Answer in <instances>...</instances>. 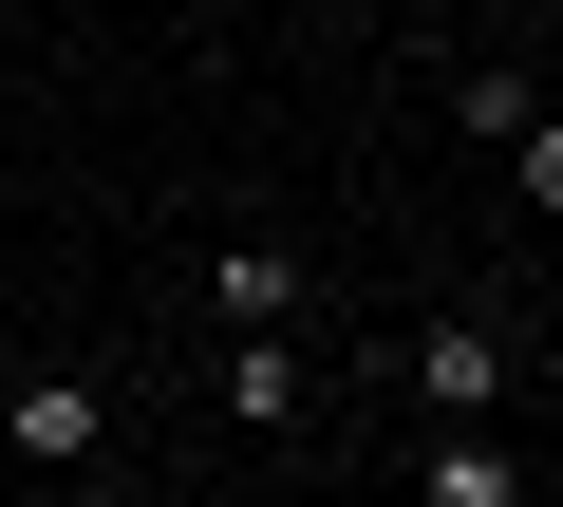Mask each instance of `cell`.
Segmentation results:
<instances>
[{"instance_id": "5b68a950", "label": "cell", "mask_w": 563, "mask_h": 507, "mask_svg": "<svg viewBox=\"0 0 563 507\" xmlns=\"http://www.w3.org/2000/svg\"><path fill=\"white\" fill-rule=\"evenodd\" d=\"M413 507H526V470H507L488 432H432V451H413Z\"/></svg>"}, {"instance_id": "52a82bcc", "label": "cell", "mask_w": 563, "mask_h": 507, "mask_svg": "<svg viewBox=\"0 0 563 507\" xmlns=\"http://www.w3.org/2000/svg\"><path fill=\"white\" fill-rule=\"evenodd\" d=\"M339 20H376V38H395V20H413V0H339Z\"/></svg>"}, {"instance_id": "ba28073f", "label": "cell", "mask_w": 563, "mask_h": 507, "mask_svg": "<svg viewBox=\"0 0 563 507\" xmlns=\"http://www.w3.org/2000/svg\"><path fill=\"white\" fill-rule=\"evenodd\" d=\"M20 507H95V488H20Z\"/></svg>"}, {"instance_id": "3957f363", "label": "cell", "mask_w": 563, "mask_h": 507, "mask_svg": "<svg viewBox=\"0 0 563 507\" xmlns=\"http://www.w3.org/2000/svg\"><path fill=\"white\" fill-rule=\"evenodd\" d=\"M301 301H320V283H301V244H263V225L207 264V320H225V339H301Z\"/></svg>"}, {"instance_id": "7a4b0ae2", "label": "cell", "mask_w": 563, "mask_h": 507, "mask_svg": "<svg viewBox=\"0 0 563 507\" xmlns=\"http://www.w3.org/2000/svg\"><path fill=\"white\" fill-rule=\"evenodd\" d=\"M507 357H526L507 320H432L395 376H413V414H432V432H488V414H507Z\"/></svg>"}, {"instance_id": "6da1fadb", "label": "cell", "mask_w": 563, "mask_h": 507, "mask_svg": "<svg viewBox=\"0 0 563 507\" xmlns=\"http://www.w3.org/2000/svg\"><path fill=\"white\" fill-rule=\"evenodd\" d=\"M0 451H20L38 488H95V451H113V395H95L76 357H20V376H0Z\"/></svg>"}, {"instance_id": "9c48e42d", "label": "cell", "mask_w": 563, "mask_h": 507, "mask_svg": "<svg viewBox=\"0 0 563 507\" xmlns=\"http://www.w3.org/2000/svg\"><path fill=\"white\" fill-rule=\"evenodd\" d=\"M544 20H563V0H526V38H544Z\"/></svg>"}, {"instance_id": "277c9868", "label": "cell", "mask_w": 563, "mask_h": 507, "mask_svg": "<svg viewBox=\"0 0 563 507\" xmlns=\"http://www.w3.org/2000/svg\"><path fill=\"white\" fill-rule=\"evenodd\" d=\"M301 395H320L301 339H225V414H244V432H301Z\"/></svg>"}, {"instance_id": "8992f818", "label": "cell", "mask_w": 563, "mask_h": 507, "mask_svg": "<svg viewBox=\"0 0 563 507\" xmlns=\"http://www.w3.org/2000/svg\"><path fill=\"white\" fill-rule=\"evenodd\" d=\"M451 113H470L488 151H526V132H544V95H526V57H470V76H451Z\"/></svg>"}]
</instances>
